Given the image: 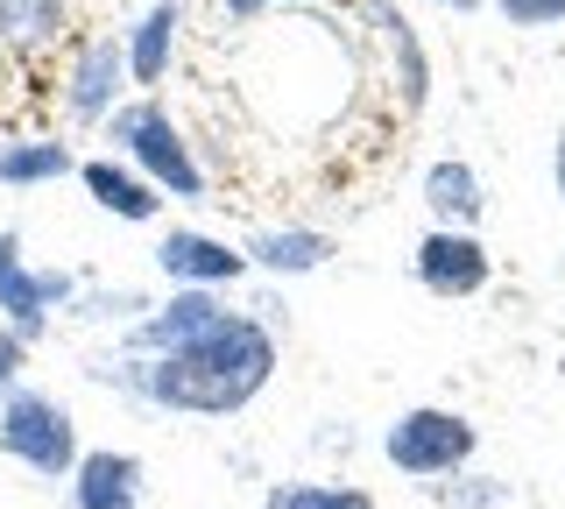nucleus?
<instances>
[{
    "label": "nucleus",
    "mask_w": 565,
    "mask_h": 509,
    "mask_svg": "<svg viewBox=\"0 0 565 509\" xmlns=\"http://www.w3.org/2000/svg\"><path fill=\"white\" fill-rule=\"evenodd\" d=\"M93 382H114L135 403H156L170 417H241L276 382V332L255 311H234L226 326H212L205 340L177 347V354L93 361Z\"/></svg>",
    "instance_id": "f257e3e1"
},
{
    "label": "nucleus",
    "mask_w": 565,
    "mask_h": 509,
    "mask_svg": "<svg viewBox=\"0 0 565 509\" xmlns=\"http://www.w3.org/2000/svg\"><path fill=\"white\" fill-rule=\"evenodd\" d=\"M106 142H114L106 156L135 163L163 199H205V170H199V156H191L184 128L170 120L163 99H120V114L106 120Z\"/></svg>",
    "instance_id": "f03ea898"
},
{
    "label": "nucleus",
    "mask_w": 565,
    "mask_h": 509,
    "mask_svg": "<svg viewBox=\"0 0 565 509\" xmlns=\"http://www.w3.org/2000/svg\"><path fill=\"white\" fill-rule=\"evenodd\" d=\"M473 453H481V425L467 411H446V403H411L382 432V460L396 474H411V481H424V488L467 474Z\"/></svg>",
    "instance_id": "7ed1b4c3"
},
{
    "label": "nucleus",
    "mask_w": 565,
    "mask_h": 509,
    "mask_svg": "<svg viewBox=\"0 0 565 509\" xmlns=\"http://www.w3.org/2000/svg\"><path fill=\"white\" fill-rule=\"evenodd\" d=\"M0 453H8V460H22L29 474H43V481H71L78 460H85L71 403H57L50 390L0 396Z\"/></svg>",
    "instance_id": "20e7f679"
},
{
    "label": "nucleus",
    "mask_w": 565,
    "mask_h": 509,
    "mask_svg": "<svg viewBox=\"0 0 565 509\" xmlns=\"http://www.w3.org/2000/svg\"><path fill=\"white\" fill-rule=\"evenodd\" d=\"M64 305H78V276L71 269H29L22 234H0V326L35 347Z\"/></svg>",
    "instance_id": "39448f33"
},
{
    "label": "nucleus",
    "mask_w": 565,
    "mask_h": 509,
    "mask_svg": "<svg viewBox=\"0 0 565 509\" xmlns=\"http://www.w3.org/2000/svg\"><path fill=\"white\" fill-rule=\"evenodd\" d=\"M128 36H85L71 50V72H64V114L78 128H106L120 114V93H128Z\"/></svg>",
    "instance_id": "423d86ee"
},
{
    "label": "nucleus",
    "mask_w": 565,
    "mask_h": 509,
    "mask_svg": "<svg viewBox=\"0 0 565 509\" xmlns=\"http://www.w3.org/2000/svg\"><path fill=\"white\" fill-rule=\"evenodd\" d=\"M417 284L431 297H446V305H459V297H481L488 276H494V255L481 234H467V226H424L417 255H411Z\"/></svg>",
    "instance_id": "0eeeda50"
},
{
    "label": "nucleus",
    "mask_w": 565,
    "mask_h": 509,
    "mask_svg": "<svg viewBox=\"0 0 565 509\" xmlns=\"http://www.w3.org/2000/svg\"><path fill=\"white\" fill-rule=\"evenodd\" d=\"M226 319H234L226 290H170L163 305L149 311V319H135V326H128V347H120V354H141V361L177 354V347L205 340V332H212V326H226Z\"/></svg>",
    "instance_id": "6e6552de"
},
{
    "label": "nucleus",
    "mask_w": 565,
    "mask_h": 509,
    "mask_svg": "<svg viewBox=\"0 0 565 509\" xmlns=\"http://www.w3.org/2000/svg\"><path fill=\"white\" fill-rule=\"evenodd\" d=\"M156 269H163L170 290H234L241 276H255L234 241L199 234V226H170V234L156 241Z\"/></svg>",
    "instance_id": "1a4fd4ad"
},
{
    "label": "nucleus",
    "mask_w": 565,
    "mask_h": 509,
    "mask_svg": "<svg viewBox=\"0 0 565 509\" xmlns=\"http://www.w3.org/2000/svg\"><path fill=\"white\" fill-rule=\"evenodd\" d=\"M78 184H85V199H93L106 220H128V226L163 220V191L141 178L135 163H120V156H85V163H78Z\"/></svg>",
    "instance_id": "9d476101"
},
{
    "label": "nucleus",
    "mask_w": 565,
    "mask_h": 509,
    "mask_svg": "<svg viewBox=\"0 0 565 509\" xmlns=\"http://www.w3.org/2000/svg\"><path fill=\"white\" fill-rule=\"evenodd\" d=\"M241 255H247V269L255 276H311V269H326L332 255H340V241L326 234V226H255V234L241 241Z\"/></svg>",
    "instance_id": "9b49d317"
},
{
    "label": "nucleus",
    "mask_w": 565,
    "mask_h": 509,
    "mask_svg": "<svg viewBox=\"0 0 565 509\" xmlns=\"http://www.w3.org/2000/svg\"><path fill=\"white\" fill-rule=\"evenodd\" d=\"M141 481H149V467H141L135 453L99 446L71 474V509H141Z\"/></svg>",
    "instance_id": "f8f14e48"
},
{
    "label": "nucleus",
    "mask_w": 565,
    "mask_h": 509,
    "mask_svg": "<svg viewBox=\"0 0 565 509\" xmlns=\"http://www.w3.org/2000/svg\"><path fill=\"white\" fill-rule=\"evenodd\" d=\"M424 205H431V226H467L488 213V184L481 170L467 163V156H438L431 170H424Z\"/></svg>",
    "instance_id": "ddd939ff"
},
{
    "label": "nucleus",
    "mask_w": 565,
    "mask_h": 509,
    "mask_svg": "<svg viewBox=\"0 0 565 509\" xmlns=\"http://www.w3.org/2000/svg\"><path fill=\"white\" fill-rule=\"evenodd\" d=\"M177 29H184V0H149L141 22L128 29V78L135 85H163L177 57Z\"/></svg>",
    "instance_id": "4468645a"
},
{
    "label": "nucleus",
    "mask_w": 565,
    "mask_h": 509,
    "mask_svg": "<svg viewBox=\"0 0 565 509\" xmlns=\"http://www.w3.org/2000/svg\"><path fill=\"white\" fill-rule=\"evenodd\" d=\"M57 178H78V156L64 142H50V135H14V142H0V184L35 191V184H57Z\"/></svg>",
    "instance_id": "2eb2a0df"
},
{
    "label": "nucleus",
    "mask_w": 565,
    "mask_h": 509,
    "mask_svg": "<svg viewBox=\"0 0 565 509\" xmlns=\"http://www.w3.org/2000/svg\"><path fill=\"white\" fill-rule=\"evenodd\" d=\"M375 29H382L388 57H396V85H403V114H417V107H424V93H431V64H424V43H417L411 14H403V8H388V0H375Z\"/></svg>",
    "instance_id": "dca6fc26"
},
{
    "label": "nucleus",
    "mask_w": 565,
    "mask_h": 509,
    "mask_svg": "<svg viewBox=\"0 0 565 509\" xmlns=\"http://www.w3.org/2000/svg\"><path fill=\"white\" fill-rule=\"evenodd\" d=\"M64 29V0H0V43L14 50H43Z\"/></svg>",
    "instance_id": "f3484780"
},
{
    "label": "nucleus",
    "mask_w": 565,
    "mask_h": 509,
    "mask_svg": "<svg viewBox=\"0 0 565 509\" xmlns=\"http://www.w3.org/2000/svg\"><path fill=\"white\" fill-rule=\"evenodd\" d=\"M262 509H375V496L353 481H276Z\"/></svg>",
    "instance_id": "a211bd4d"
},
{
    "label": "nucleus",
    "mask_w": 565,
    "mask_h": 509,
    "mask_svg": "<svg viewBox=\"0 0 565 509\" xmlns=\"http://www.w3.org/2000/svg\"><path fill=\"white\" fill-rule=\"evenodd\" d=\"M431 496L452 509H494L509 496V481H494V474H452V481H431Z\"/></svg>",
    "instance_id": "6ab92c4d"
},
{
    "label": "nucleus",
    "mask_w": 565,
    "mask_h": 509,
    "mask_svg": "<svg viewBox=\"0 0 565 509\" xmlns=\"http://www.w3.org/2000/svg\"><path fill=\"white\" fill-rule=\"evenodd\" d=\"M509 29H558L565 22V0H488Z\"/></svg>",
    "instance_id": "aec40b11"
},
{
    "label": "nucleus",
    "mask_w": 565,
    "mask_h": 509,
    "mask_svg": "<svg viewBox=\"0 0 565 509\" xmlns=\"http://www.w3.org/2000/svg\"><path fill=\"white\" fill-rule=\"evenodd\" d=\"M22 368H29V340H14V332L0 326V396L22 390Z\"/></svg>",
    "instance_id": "412c9836"
},
{
    "label": "nucleus",
    "mask_w": 565,
    "mask_h": 509,
    "mask_svg": "<svg viewBox=\"0 0 565 509\" xmlns=\"http://www.w3.org/2000/svg\"><path fill=\"white\" fill-rule=\"evenodd\" d=\"M269 8H290V0H220L226 22H255V14H269Z\"/></svg>",
    "instance_id": "4be33fe9"
},
{
    "label": "nucleus",
    "mask_w": 565,
    "mask_h": 509,
    "mask_svg": "<svg viewBox=\"0 0 565 509\" xmlns=\"http://www.w3.org/2000/svg\"><path fill=\"white\" fill-rule=\"evenodd\" d=\"M552 184H558V199H565V128H558V142H552Z\"/></svg>",
    "instance_id": "5701e85b"
},
{
    "label": "nucleus",
    "mask_w": 565,
    "mask_h": 509,
    "mask_svg": "<svg viewBox=\"0 0 565 509\" xmlns=\"http://www.w3.org/2000/svg\"><path fill=\"white\" fill-rule=\"evenodd\" d=\"M438 8H452V14H473V8H488V0H438Z\"/></svg>",
    "instance_id": "b1692460"
}]
</instances>
